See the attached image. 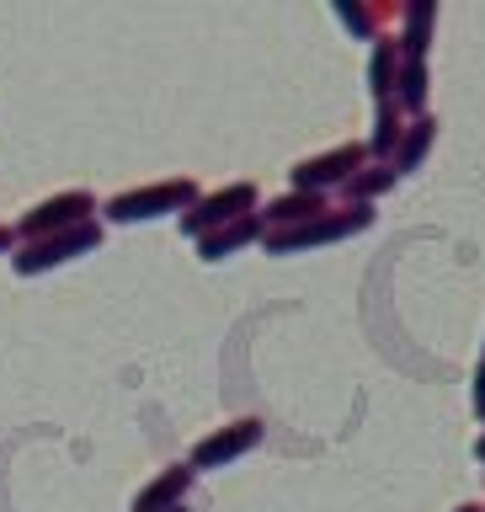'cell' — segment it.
I'll return each instance as SVG.
<instances>
[{"label":"cell","mask_w":485,"mask_h":512,"mask_svg":"<svg viewBox=\"0 0 485 512\" xmlns=\"http://www.w3.org/2000/svg\"><path fill=\"white\" fill-rule=\"evenodd\" d=\"M198 198H203V192H198L192 176H166V182L128 187V192H118V198H107V208L96 219H107V224H144V219H160V214L182 219Z\"/></svg>","instance_id":"cell-1"},{"label":"cell","mask_w":485,"mask_h":512,"mask_svg":"<svg viewBox=\"0 0 485 512\" xmlns=\"http://www.w3.org/2000/svg\"><path fill=\"white\" fill-rule=\"evenodd\" d=\"M374 224V203H347V208H331L320 219H304L294 230H267L262 246L267 256H294V251H310V246H331V240H347Z\"/></svg>","instance_id":"cell-2"},{"label":"cell","mask_w":485,"mask_h":512,"mask_svg":"<svg viewBox=\"0 0 485 512\" xmlns=\"http://www.w3.org/2000/svg\"><path fill=\"white\" fill-rule=\"evenodd\" d=\"M107 240V224L102 219H86L75 230H59V235H43V240H27V246L11 251V272L16 278H38V272H54L75 256H91L96 246Z\"/></svg>","instance_id":"cell-3"},{"label":"cell","mask_w":485,"mask_h":512,"mask_svg":"<svg viewBox=\"0 0 485 512\" xmlns=\"http://www.w3.org/2000/svg\"><path fill=\"white\" fill-rule=\"evenodd\" d=\"M102 214V203H96V192L86 187H70V192H54V198L32 203L22 219L11 224L16 230V246H27V240H43V235H59V230H75V224H86Z\"/></svg>","instance_id":"cell-4"},{"label":"cell","mask_w":485,"mask_h":512,"mask_svg":"<svg viewBox=\"0 0 485 512\" xmlns=\"http://www.w3.org/2000/svg\"><path fill=\"white\" fill-rule=\"evenodd\" d=\"M246 214H256V187L251 182H230L219 192H203V198L176 219V230L192 235V240H203V235H214V230H224V224H235Z\"/></svg>","instance_id":"cell-5"},{"label":"cell","mask_w":485,"mask_h":512,"mask_svg":"<svg viewBox=\"0 0 485 512\" xmlns=\"http://www.w3.org/2000/svg\"><path fill=\"white\" fill-rule=\"evenodd\" d=\"M267 438V422L262 416H235V422H224L219 432H208V438L192 448V475L198 470H224V464H235L240 454H251L256 443Z\"/></svg>","instance_id":"cell-6"},{"label":"cell","mask_w":485,"mask_h":512,"mask_svg":"<svg viewBox=\"0 0 485 512\" xmlns=\"http://www.w3.org/2000/svg\"><path fill=\"white\" fill-rule=\"evenodd\" d=\"M363 155L368 144H336L326 155H310L294 166V192H331V187H347L352 176L363 171Z\"/></svg>","instance_id":"cell-7"},{"label":"cell","mask_w":485,"mask_h":512,"mask_svg":"<svg viewBox=\"0 0 485 512\" xmlns=\"http://www.w3.org/2000/svg\"><path fill=\"white\" fill-rule=\"evenodd\" d=\"M192 464H171V470L150 475V486H139L134 496V512H171V507H187V491H192Z\"/></svg>","instance_id":"cell-8"},{"label":"cell","mask_w":485,"mask_h":512,"mask_svg":"<svg viewBox=\"0 0 485 512\" xmlns=\"http://www.w3.org/2000/svg\"><path fill=\"white\" fill-rule=\"evenodd\" d=\"M256 214H262L267 230H294L304 219L331 214V192H283V198H272L267 208H256Z\"/></svg>","instance_id":"cell-9"},{"label":"cell","mask_w":485,"mask_h":512,"mask_svg":"<svg viewBox=\"0 0 485 512\" xmlns=\"http://www.w3.org/2000/svg\"><path fill=\"white\" fill-rule=\"evenodd\" d=\"M262 235H267L262 214H246V219L224 224V230H214V235H203V240H198V256H203V262H224V256H235V251L256 246Z\"/></svg>","instance_id":"cell-10"},{"label":"cell","mask_w":485,"mask_h":512,"mask_svg":"<svg viewBox=\"0 0 485 512\" xmlns=\"http://www.w3.org/2000/svg\"><path fill=\"white\" fill-rule=\"evenodd\" d=\"M432 139H438V118H411L406 123V139H400V150H395V176H411V171H422V160H427V150H432Z\"/></svg>","instance_id":"cell-11"},{"label":"cell","mask_w":485,"mask_h":512,"mask_svg":"<svg viewBox=\"0 0 485 512\" xmlns=\"http://www.w3.org/2000/svg\"><path fill=\"white\" fill-rule=\"evenodd\" d=\"M390 102L400 112H411V118H422V112H427V59H400Z\"/></svg>","instance_id":"cell-12"},{"label":"cell","mask_w":485,"mask_h":512,"mask_svg":"<svg viewBox=\"0 0 485 512\" xmlns=\"http://www.w3.org/2000/svg\"><path fill=\"white\" fill-rule=\"evenodd\" d=\"M432 22H438V6L432 0H416L406 11V32H400V59H427V43H432Z\"/></svg>","instance_id":"cell-13"},{"label":"cell","mask_w":485,"mask_h":512,"mask_svg":"<svg viewBox=\"0 0 485 512\" xmlns=\"http://www.w3.org/2000/svg\"><path fill=\"white\" fill-rule=\"evenodd\" d=\"M395 75H400V48L390 38H379L374 43V59H368V91H374V102H390Z\"/></svg>","instance_id":"cell-14"},{"label":"cell","mask_w":485,"mask_h":512,"mask_svg":"<svg viewBox=\"0 0 485 512\" xmlns=\"http://www.w3.org/2000/svg\"><path fill=\"white\" fill-rule=\"evenodd\" d=\"M400 139H406V112L395 102H379V118H374V139H368V155H390L400 150Z\"/></svg>","instance_id":"cell-15"},{"label":"cell","mask_w":485,"mask_h":512,"mask_svg":"<svg viewBox=\"0 0 485 512\" xmlns=\"http://www.w3.org/2000/svg\"><path fill=\"white\" fill-rule=\"evenodd\" d=\"M395 182H400L395 166H363V171L347 182V198H352V203H374L379 192H390Z\"/></svg>","instance_id":"cell-16"},{"label":"cell","mask_w":485,"mask_h":512,"mask_svg":"<svg viewBox=\"0 0 485 512\" xmlns=\"http://www.w3.org/2000/svg\"><path fill=\"white\" fill-rule=\"evenodd\" d=\"M336 16H342V22L358 32V38H368V32H374V11H358V6H336Z\"/></svg>","instance_id":"cell-17"},{"label":"cell","mask_w":485,"mask_h":512,"mask_svg":"<svg viewBox=\"0 0 485 512\" xmlns=\"http://www.w3.org/2000/svg\"><path fill=\"white\" fill-rule=\"evenodd\" d=\"M470 400H475V416L485 422V363L475 368V395H470Z\"/></svg>","instance_id":"cell-18"},{"label":"cell","mask_w":485,"mask_h":512,"mask_svg":"<svg viewBox=\"0 0 485 512\" xmlns=\"http://www.w3.org/2000/svg\"><path fill=\"white\" fill-rule=\"evenodd\" d=\"M16 251V230H11V224H0V256H11Z\"/></svg>","instance_id":"cell-19"},{"label":"cell","mask_w":485,"mask_h":512,"mask_svg":"<svg viewBox=\"0 0 485 512\" xmlns=\"http://www.w3.org/2000/svg\"><path fill=\"white\" fill-rule=\"evenodd\" d=\"M475 459L485 464V432H480V438H475Z\"/></svg>","instance_id":"cell-20"},{"label":"cell","mask_w":485,"mask_h":512,"mask_svg":"<svg viewBox=\"0 0 485 512\" xmlns=\"http://www.w3.org/2000/svg\"><path fill=\"white\" fill-rule=\"evenodd\" d=\"M454 512H485L480 502H464V507H454Z\"/></svg>","instance_id":"cell-21"},{"label":"cell","mask_w":485,"mask_h":512,"mask_svg":"<svg viewBox=\"0 0 485 512\" xmlns=\"http://www.w3.org/2000/svg\"><path fill=\"white\" fill-rule=\"evenodd\" d=\"M171 512H192V507H171Z\"/></svg>","instance_id":"cell-22"},{"label":"cell","mask_w":485,"mask_h":512,"mask_svg":"<svg viewBox=\"0 0 485 512\" xmlns=\"http://www.w3.org/2000/svg\"><path fill=\"white\" fill-rule=\"evenodd\" d=\"M480 363H485V358H480Z\"/></svg>","instance_id":"cell-23"}]
</instances>
